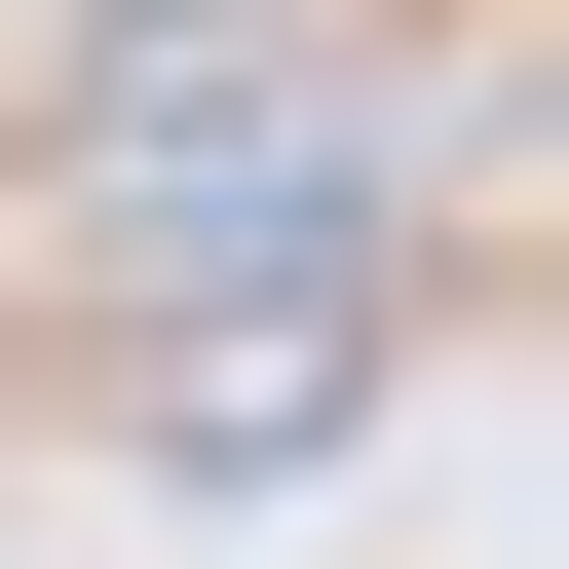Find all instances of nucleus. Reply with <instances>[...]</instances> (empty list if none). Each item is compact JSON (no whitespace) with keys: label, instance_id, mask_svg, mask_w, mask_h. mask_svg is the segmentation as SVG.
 Wrapping results in <instances>:
<instances>
[{"label":"nucleus","instance_id":"nucleus-1","mask_svg":"<svg viewBox=\"0 0 569 569\" xmlns=\"http://www.w3.org/2000/svg\"><path fill=\"white\" fill-rule=\"evenodd\" d=\"M77 114H114V152H190V114H266V0H114V39H77Z\"/></svg>","mask_w":569,"mask_h":569}]
</instances>
